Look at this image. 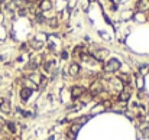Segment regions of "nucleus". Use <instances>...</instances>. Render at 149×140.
<instances>
[{
  "label": "nucleus",
  "instance_id": "11",
  "mask_svg": "<svg viewBox=\"0 0 149 140\" xmlns=\"http://www.w3.org/2000/svg\"><path fill=\"white\" fill-rule=\"evenodd\" d=\"M31 81L32 82H35L38 87H39V84L42 82V77L39 75V74H36V72H33V74H31Z\"/></svg>",
  "mask_w": 149,
  "mask_h": 140
},
{
  "label": "nucleus",
  "instance_id": "15",
  "mask_svg": "<svg viewBox=\"0 0 149 140\" xmlns=\"http://www.w3.org/2000/svg\"><path fill=\"white\" fill-rule=\"evenodd\" d=\"M81 52H82V48L81 46H77L74 49V56H81Z\"/></svg>",
  "mask_w": 149,
  "mask_h": 140
},
{
  "label": "nucleus",
  "instance_id": "20",
  "mask_svg": "<svg viewBox=\"0 0 149 140\" xmlns=\"http://www.w3.org/2000/svg\"><path fill=\"white\" fill-rule=\"evenodd\" d=\"M25 13H26V12H25V9H22V10H19V15H20V16H25Z\"/></svg>",
  "mask_w": 149,
  "mask_h": 140
},
{
  "label": "nucleus",
  "instance_id": "8",
  "mask_svg": "<svg viewBox=\"0 0 149 140\" xmlns=\"http://www.w3.org/2000/svg\"><path fill=\"white\" fill-rule=\"evenodd\" d=\"M31 94H32V90H29V88H22L20 90V98H22L23 101H28L29 100V97H31Z\"/></svg>",
  "mask_w": 149,
  "mask_h": 140
},
{
  "label": "nucleus",
  "instance_id": "7",
  "mask_svg": "<svg viewBox=\"0 0 149 140\" xmlns=\"http://www.w3.org/2000/svg\"><path fill=\"white\" fill-rule=\"evenodd\" d=\"M0 111L5 113V114H9L12 111V107H10V103L7 100H3V103L0 104Z\"/></svg>",
  "mask_w": 149,
  "mask_h": 140
},
{
  "label": "nucleus",
  "instance_id": "2",
  "mask_svg": "<svg viewBox=\"0 0 149 140\" xmlns=\"http://www.w3.org/2000/svg\"><path fill=\"white\" fill-rule=\"evenodd\" d=\"M130 96H132V92H130V90L129 88H123L120 92H119V101L120 103H127L130 100Z\"/></svg>",
  "mask_w": 149,
  "mask_h": 140
},
{
  "label": "nucleus",
  "instance_id": "3",
  "mask_svg": "<svg viewBox=\"0 0 149 140\" xmlns=\"http://www.w3.org/2000/svg\"><path fill=\"white\" fill-rule=\"evenodd\" d=\"M101 91V84H100V81H93V84L90 85V96L91 97H94V96H97L98 92Z\"/></svg>",
  "mask_w": 149,
  "mask_h": 140
},
{
  "label": "nucleus",
  "instance_id": "18",
  "mask_svg": "<svg viewBox=\"0 0 149 140\" xmlns=\"http://www.w3.org/2000/svg\"><path fill=\"white\" fill-rule=\"evenodd\" d=\"M49 25H51V26H57V20H55V19H51V20H49Z\"/></svg>",
  "mask_w": 149,
  "mask_h": 140
},
{
  "label": "nucleus",
  "instance_id": "6",
  "mask_svg": "<svg viewBox=\"0 0 149 140\" xmlns=\"http://www.w3.org/2000/svg\"><path fill=\"white\" fill-rule=\"evenodd\" d=\"M136 7H138V10H140V12L148 10V9H149V0H139V2L136 3Z\"/></svg>",
  "mask_w": 149,
  "mask_h": 140
},
{
  "label": "nucleus",
  "instance_id": "5",
  "mask_svg": "<svg viewBox=\"0 0 149 140\" xmlns=\"http://www.w3.org/2000/svg\"><path fill=\"white\" fill-rule=\"evenodd\" d=\"M68 74L71 77H77L80 74V65L78 64H71V66L68 68Z\"/></svg>",
  "mask_w": 149,
  "mask_h": 140
},
{
  "label": "nucleus",
  "instance_id": "16",
  "mask_svg": "<svg viewBox=\"0 0 149 140\" xmlns=\"http://www.w3.org/2000/svg\"><path fill=\"white\" fill-rule=\"evenodd\" d=\"M7 129H9L12 133H16V127H15V123L9 121V123H7Z\"/></svg>",
  "mask_w": 149,
  "mask_h": 140
},
{
  "label": "nucleus",
  "instance_id": "4",
  "mask_svg": "<svg viewBox=\"0 0 149 140\" xmlns=\"http://www.w3.org/2000/svg\"><path fill=\"white\" fill-rule=\"evenodd\" d=\"M84 94V88L81 87V85H74L73 88H71V97L74 98V100H77L78 97H81Z\"/></svg>",
  "mask_w": 149,
  "mask_h": 140
},
{
  "label": "nucleus",
  "instance_id": "23",
  "mask_svg": "<svg viewBox=\"0 0 149 140\" xmlns=\"http://www.w3.org/2000/svg\"><path fill=\"white\" fill-rule=\"evenodd\" d=\"M2 103H3V98H2V97H0V104H2Z\"/></svg>",
  "mask_w": 149,
  "mask_h": 140
},
{
  "label": "nucleus",
  "instance_id": "21",
  "mask_svg": "<svg viewBox=\"0 0 149 140\" xmlns=\"http://www.w3.org/2000/svg\"><path fill=\"white\" fill-rule=\"evenodd\" d=\"M143 134H145V136H146V134L149 136V129H145V130H143Z\"/></svg>",
  "mask_w": 149,
  "mask_h": 140
},
{
  "label": "nucleus",
  "instance_id": "13",
  "mask_svg": "<svg viewBox=\"0 0 149 140\" xmlns=\"http://www.w3.org/2000/svg\"><path fill=\"white\" fill-rule=\"evenodd\" d=\"M42 45H44V43L39 42V40H32V46H33L35 49H41V48H42Z\"/></svg>",
  "mask_w": 149,
  "mask_h": 140
},
{
  "label": "nucleus",
  "instance_id": "9",
  "mask_svg": "<svg viewBox=\"0 0 149 140\" xmlns=\"http://www.w3.org/2000/svg\"><path fill=\"white\" fill-rule=\"evenodd\" d=\"M39 6H41V10L42 12H47V10H51L52 9V3L49 2V0H42Z\"/></svg>",
  "mask_w": 149,
  "mask_h": 140
},
{
  "label": "nucleus",
  "instance_id": "12",
  "mask_svg": "<svg viewBox=\"0 0 149 140\" xmlns=\"http://www.w3.org/2000/svg\"><path fill=\"white\" fill-rule=\"evenodd\" d=\"M23 84H25V88H29V90H38L39 87L35 84V82H32L31 80H23Z\"/></svg>",
  "mask_w": 149,
  "mask_h": 140
},
{
  "label": "nucleus",
  "instance_id": "10",
  "mask_svg": "<svg viewBox=\"0 0 149 140\" xmlns=\"http://www.w3.org/2000/svg\"><path fill=\"white\" fill-rule=\"evenodd\" d=\"M107 54H109V52L106 51V49H101V51H98V52H96V54H94V58H96L97 61H103Z\"/></svg>",
  "mask_w": 149,
  "mask_h": 140
},
{
  "label": "nucleus",
  "instance_id": "14",
  "mask_svg": "<svg viewBox=\"0 0 149 140\" xmlns=\"http://www.w3.org/2000/svg\"><path fill=\"white\" fill-rule=\"evenodd\" d=\"M78 130H80V124H78V123H75V124L70 129V131H71L73 134H77V133H78Z\"/></svg>",
  "mask_w": 149,
  "mask_h": 140
},
{
  "label": "nucleus",
  "instance_id": "22",
  "mask_svg": "<svg viewBox=\"0 0 149 140\" xmlns=\"http://www.w3.org/2000/svg\"><path fill=\"white\" fill-rule=\"evenodd\" d=\"M104 107H110V101H104Z\"/></svg>",
  "mask_w": 149,
  "mask_h": 140
},
{
  "label": "nucleus",
  "instance_id": "19",
  "mask_svg": "<svg viewBox=\"0 0 149 140\" xmlns=\"http://www.w3.org/2000/svg\"><path fill=\"white\" fill-rule=\"evenodd\" d=\"M36 19H38V22H42V20H44V17H42V15H41V13H38V15H36Z\"/></svg>",
  "mask_w": 149,
  "mask_h": 140
},
{
  "label": "nucleus",
  "instance_id": "17",
  "mask_svg": "<svg viewBox=\"0 0 149 140\" xmlns=\"http://www.w3.org/2000/svg\"><path fill=\"white\" fill-rule=\"evenodd\" d=\"M61 58H62V59H67V58H68V54H67L65 51H64V52L61 54Z\"/></svg>",
  "mask_w": 149,
  "mask_h": 140
},
{
  "label": "nucleus",
  "instance_id": "1",
  "mask_svg": "<svg viewBox=\"0 0 149 140\" xmlns=\"http://www.w3.org/2000/svg\"><path fill=\"white\" fill-rule=\"evenodd\" d=\"M119 69H120V62L116 58L109 59L104 65V71L106 72H116V71H119Z\"/></svg>",
  "mask_w": 149,
  "mask_h": 140
}]
</instances>
